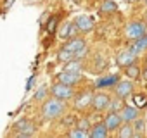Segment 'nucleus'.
<instances>
[{
    "label": "nucleus",
    "mask_w": 147,
    "mask_h": 138,
    "mask_svg": "<svg viewBox=\"0 0 147 138\" xmlns=\"http://www.w3.org/2000/svg\"><path fill=\"white\" fill-rule=\"evenodd\" d=\"M69 26H71V23H64L61 26V31H59L61 38H69Z\"/></svg>",
    "instance_id": "25"
},
{
    "label": "nucleus",
    "mask_w": 147,
    "mask_h": 138,
    "mask_svg": "<svg viewBox=\"0 0 147 138\" xmlns=\"http://www.w3.org/2000/svg\"><path fill=\"white\" fill-rule=\"evenodd\" d=\"M33 85H35V76H31V78L26 81V92H30V90L33 88Z\"/></svg>",
    "instance_id": "32"
},
{
    "label": "nucleus",
    "mask_w": 147,
    "mask_h": 138,
    "mask_svg": "<svg viewBox=\"0 0 147 138\" xmlns=\"http://www.w3.org/2000/svg\"><path fill=\"white\" fill-rule=\"evenodd\" d=\"M125 69H126V76H128L130 80H137V78H140V67H138L135 62H131V64L126 66Z\"/></svg>",
    "instance_id": "19"
},
{
    "label": "nucleus",
    "mask_w": 147,
    "mask_h": 138,
    "mask_svg": "<svg viewBox=\"0 0 147 138\" xmlns=\"http://www.w3.org/2000/svg\"><path fill=\"white\" fill-rule=\"evenodd\" d=\"M142 78H144V80L147 81V67H145V69H144V71H142Z\"/></svg>",
    "instance_id": "33"
},
{
    "label": "nucleus",
    "mask_w": 147,
    "mask_h": 138,
    "mask_svg": "<svg viewBox=\"0 0 147 138\" xmlns=\"http://www.w3.org/2000/svg\"><path fill=\"white\" fill-rule=\"evenodd\" d=\"M133 102H135V107H145L147 105V97L144 93H137V95H133Z\"/></svg>",
    "instance_id": "23"
},
{
    "label": "nucleus",
    "mask_w": 147,
    "mask_h": 138,
    "mask_svg": "<svg viewBox=\"0 0 147 138\" xmlns=\"http://www.w3.org/2000/svg\"><path fill=\"white\" fill-rule=\"evenodd\" d=\"M50 93H52V97H55V98H59V100H69V98L75 97L73 86L64 85V83H55V85H52Z\"/></svg>",
    "instance_id": "3"
},
{
    "label": "nucleus",
    "mask_w": 147,
    "mask_h": 138,
    "mask_svg": "<svg viewBox=\"0 0 147 138\" xmlns=\"http://www.w3.org/2000/svg\"><path fill=\"white\" fill-rule=\"evenodd\" d=\"M30 126H33V123L30 121V119H19L16 124H14V129H16V133H19V131H24L26 128H30Z\"/></svg>",
    "instance_id": "20"
},
{
    "label": "nucleus",
    "mask_w": 147,
    "mask_h": 138,
    "mask_svg": "<svg viewBox=\"0 0 147 138\" xmlns=\"http://www.w3.org/2000/svg\"><path fill=\"white\" fill-rule=\"evenodd\" d=\"M116 60H118V64H119L121 67H126V66H130L131 62H135V60H137V55H135V54H131V52L126 48V50H121V52L118 54Z\"/></svg>",
    "instance_id": "10"
},
{
    "label": "nucleus",
    "mask_w": 147,
    "mask_h": 138,
    "mask_svg": "<svg viewBox=\"0 0 147 138\" xmlns=\"http://www.w3.org/2000/svg\"><path fill=\"white\" fill-rule=\"evenodd\" d=\"M109 100H111V98H109V95H107V93L99 92V93H95V95L92 97V109H94V111H97V112H100V111L107 109Z\"/></svg>",
    "instance_id": "4"
},
{
    "label": "nucleus",
    "mask_w": 147,
    "mask_h": 138,
    "mask_svg": "<svg viewBox=\"0 0 147 138\" xmlns=\"http://www.w3.org/2000/svg\"><path fill=\"white\" fill-rule=\"evenodd\" d=\"M107 135H109V129L104 126V123H97V124L90 126V129H88L90 138H106Z\"/></svg>",
    "instance_id": "11"
},
{
    "label": "nucleus",
    "mask_w": 147,
    "mask_h": 138,
    "mask_svg": "<svg viewBox=\"0 0 147 138\" xmlns=\"http://www.w3.org/2000/svg\"><path fill=\"white\" fill-rule=\"evenodd\" d=\"M121 124H123V121H121L119 114H118V112H113V111H111V112L106 116V119H104V126H106L109 131H114V129H118Z\"/></svg>",
    "instance_id": "9"
},
{
    "label": "nucleus",
    "mask_w": 147,
    "mask_h": 138,
    "mask_svg": "<svg viewBox=\"0 0 147 138\" xmlns=\"http://www.w3.org/2000/svg\"><path fill=\"white\" fill-rule=\"evenodd\" d=\"M47 93H49L47 86H40V88L35 92V95H33V100H35V102H43L45 97H47Z\"/></svg>",
    "instance_id": "21"
},
{
    "label": "nucleus",
    "mask_w": 147,
    "mask_h": 138,
    "mask_svg": "<svg viewBox=\"0 0 147 138\" xmlns=\"http://www.w3.org/2000/svg\"><path fill=\"white\" fill-rule=\"evenodd\" d=\"M80 80H82V74H80V73H67V71H62V73L57 76V81H59V83H64V85H69V86L76 85Z\"/></svg>",
    "instance_id": "8"
},
{
    "label": "nucleus",
    "mask_w": 147,
    "mask_h": 138,
    "mask_svg": "<svg viewBox=\"0 0 147 138\" xmlns=\"http://www.w3.org/2000/svg\"><path fill=\"white\" fill-rule=\"evenodd\" d=\"M92 93L90 92H83V93H80L78 95V98H75V104H76V107L78 109H87V107H90L92 105Z\"/></svg>",
    "instance_id": "13"
},
{
    "label": "nucleus",
    "mask_w": 147,
    "mask_h": 138,
    "mask_svg": "<svg viewBox=\"0 0 147 138\" xmlns=\"http://www.w3.org/2000/svg\"><path fill=\"white\" fill-rule=\"evenodd\" d=\"M118 114H119L123 123H131L133 119L138 117V107H135V105H123Z\"/></svg>",
    "instance_id": "7"
},
{
    "label": "nucleus",
    "mask_w": 147,
    "mask_h": 138,
    "mask_svg": "<svg viewBox=\"0 0 147 138\" xmlns=\"http://www.w3.org/2000/svg\"><path fill=\"white\" fill-rule=\"evenodd\" d=\"M75 24H76V28H78L80 33H88V31L94 29V19H92L90 16H85V14L76 16Z\"/></svg>",
    "instance_id": "5"
},
{
    "label": "nucleus",
    "mask_w": 147,
    "mask_h": 138,
    "mask_svg": "<svg viewBox=\"0 0 147 138\" xmlns=\"http://www.w3.org/2000/svg\"><path fill=\"white\" fill-rule=\"evenodd\" d=\"M118 81H119V78H118V76L99 78V80H97V83H95V86H97V88H107V86H113V85H116Z\"/></svg>",
    "instance_id": "14"
},
{
    "label": "nucleus",
    "mask_w": 147,
    "mask_h": 138,
    "mask_svg": "<svg viewBox=\"0 0 147 138\" xmlns=\"http://www.w3.org/2000/svg\"><path fill=\"white\" fill-rule=\"evenodd\" d=\"M145 4H147V0H145Z\"/></svg>",
    "instance_id": "38"
},
{
    "label": "nucleus",
    "mask_w": 147,
    "mask_h": 138,
    "mask_svg": "<svg viewBox=\"0 0 147 138\" xmlns=\"http://www.w3.org/2000/svg\"><path fill=\"white\" fill-rule=\"evenodd\" d=\"M64 114V100H59L55 97L43 100L42 105V117L47 121H54Z\"/></svg>",
    "instance_id": "1"
},
{
    "label": "nucleus",
    "mask_w": 147,
    "mask_h": 138,
    "mask_svg": "<svg viewBox=\"0 0 147 138\" xmlns=\"http://www.w3.org/2000/svg\"><path fill=\"white\" fill-rule=\"evenodd\" d=\"M133 124H131V128H133V136L135 138H138V136H144V128H145V121L144 119H133L131 121Z\"/></svg>",
    "instance_id": "15"
},
{
    "label": "nucleus",
    "mask_w": 147,
    "mask_h": 138,
    "mask_svg": "<svg viewBox=\"0 0 147 138\" xmlns=\"http://www.w3.org/2000/svg\"><path fill=\"white\" fill-rule=\"evenodd\" d=\"M83 47H87V42H85L83 38H80V36H71V38L67 40V43L64 45V48H67V50H71V52H78V50L83 48Z\"/></svg>",
    "instance_id": "12"
},
{
    "label": "nucleus",
    "mask_w": 147,
    "mask_h": 138,
    "mask_svg": "<svg viewBox=\"0 0 147 138\" xmlns=\"http://www.w3.org/2000/svg\"><path fill=\"white\" fill-rule=\"evenodd\" d=\"M145 60H147V59H145Z\"/></svg>",
    "instance_id": "39"
},
{
    "label": "nucleus",
    "mask_w": 147,
    "mask_h": 138,
    "mask_svg": "<svg viewBox=\"0 0 147 138\" xmlns=\"http://www.w3.org/2000/svg\"><path fill=\"white\" fill-rule=\"evenodd\" d=\"M135 45H137V47L140 48V52H142V50H145V48H147V33H145V35H144L142 38L135 40Z\"/></svg>",
    "instance_id": "27"
},
{
    "label": "nucleus",
    "mask_w": 147,
    "mask_h": 138,
    "mask_svg": "<svg viewBox=\"0 0 147 138\" xmlns=\"http://www.w3.org/2000/svg\"><path fill=\"white\" fill-rule=\"evenodd\" d=\"M138 2H142V0H138Z\"/></svg>",
    "instance_id": "37"
},
{
    "label": "nucleus",
    "mask_w": 147,
    "mask_h": 138,
    "mask_svg": "<svg viewBox=\"0 0 147 138\" xmlns=\"http://www.w3.org/2000/svg\"><path fill=\"white\" fill-rule=\"evenodd\" d=\"M118 136L119 138H131L133 136V128L130 123H125L118 128Z\"/></svg>",
    "instance_id": "18"
},
{
    "label": "nucleus",
    "mask_w": 147,
    "mask_h": 138,
    "mask_svg": "<svg viewBox=\"0 0 147 138\" xmlns=\"http://www.w3.org/2000/svg\"><path fill=\"white\" fill-rule=\"evenodd\" d=\"M12 2H14V0H7V4H5V9H9V7L12 5Z\"/></svg>",
    "instance_id": "34"
},
{
    "label": "nucleus",
    "mask_w": 147,
    "mask_h": 138,
    "mask_svg": "<svg viewBox=\"0 0 147 138\" xmlns=\"http://www.w3.org/2000/svg\"><path fill=\"white\" fill-rule=\"evenodd\" d=\"M71 2H76V4H80V2H82V0H71Z\"/></svg>",
    "instance_id": "35"
},
{
    "label": "nucleus",
    "mask_w": 147,
    "mask_h": 138,
    "mask_svg": "<svg viewBox=\"0 0 147 138\" xmlns=\"http://www.w3.org/2000/svg\"><path fill=\"white\" fill-rule=\"evenodd\" d=\"M147 33V24L142 21H131L125 28V36L130 40H138Z\"/></svg>",
    "instance_id": "2"
},
{
    "label": "nucleus",
    "mask_w": 147,
    "mask_h": 138,
    "mask_svg": "<svg viewBox=\"0 0 147 138\" xmlns=\"http://www.w3.org/2000/svg\"><path fill=\"white\" fill-rule=\"evenodd\" d=\"M54 26H55V17L50 19V23H49V26H47V31H49V33H54V31H55Z\"/></svg>",
    "instance_id": "31"
},
{
    "label": "nucleus",
    "mask_w": 147,
    "mask_h": 138,
    "mask_svg": "<svg viewBox=\"0 0 147 138\" xmlns=\"http://www.w3.org/2000/svg\"><path fill=\"white\" fill-rule=\"evenodd\" d=\"M76 128H80V129H83V131H88L90 129V121L88 119H82V121H78V126Z\"/></svg>",
    "instance_id": "30"
},
{
    "label": "nucleus",
    "mask_w": 147,
    "mask_h": 138,
    "mask_svg": "<svg viewBox=\"0 0 147 138\" xmlns=\"http://www.w3.org/2000/svg\"><path fill=\"white\" fill-rule=\"evenodd\" d=\"M145 24H147V14H145Z\"/></svg>",
    "instance_id": "36"
},
{
    "label": "nucleus",
    "mask_w": 147,
    "mask_h": 138,
    "mask_svg": "<svg viewBox=\"0 0 147 138\" xmlns=\"http://www.w3.org/2000/svg\"><path fill=\"white\" fill-rule=\"evenodd\" d=\"M64 71H67V73H82V62L76 60V59L66 62L64 64Z\"/></svg>",
    "instance_id": "17"
},
{
    "label": "nucleus",
    "mask_w": 147,
    "mask_h": 138,
    "mask_svg": "<svg viewBox=\"0 0 147 138\" xmlns=\"http://www.w3.org/2000/svg\"><path fill=\"white\" fill-rule=\"evenodd\" d=\"M73 59H75V52H71V50H67V48H64V47L57 52V60L62 62V64H66V62H69V60H73Z\"/></svg>",
    "instance_id": "16"
},
{
    "label": "nucleus",
    "mask_w": 147,
    "mask_h": 138,
    "mask_svg": "<svg viewBox=\"0 0 147 138\" xmlns=\"http://www.w3.org/2000/svg\"><path fill=\"white\" fill-rule=\"evenodd\" d=\"M118 9L116 2H113V0H106V2L100 5V12H114Z\"/></svg>",
    "instance_id": "22"
},
{
    "label": "nucleus",
    "mask_w": 147,
    "mask_h": 138,
    "mask_svg": "<svg viewBox=\"0 0 147 138\" xmlns=\"http://www.w3.org/2000/svg\"><path fill=\"white\" fill-rule=\"evenodd\" d=\"M67 135H69L71 138H87V136H88V131H83V129H80V128H75V129H71Z\"/></svg>",
    "instance_id": "24"
},
{
    "label": "nucleus",
    "mask_w": 147,
    "mask_h": 138,
    "mask_svg": "<svg viewBox=\"0 0 147 138\" xmlns=\"http://www.w3.org/2000/svg\"><path fill=\"white\" fill-rule=\"evenodd\" d=\"M18 136H23V138H26V136H31V135H35V126H30V128H26L24 131H19V133H16Z\"/></svg>",
    "instance_id": "28"
},
{
    "label": "nucleus",
    "mask_w": 147,
    "mask_h": 138,
    "mask_svg": "<svg viewBox=\"0 0 147 138\" xmlns=\"http://www.w3.org/2000/svg\"><path fill=\"white\" fill-rule=\"evenodd\" d=\"M87 54H88V50H87V47H83V48H80L78 52H75V59H76V60H82L83 57H87Z\"/></svg>",
    "instance_id": "29"
},
{
    "label": "nucleus",
    "mask_w": 147,
    "mask_h": 138,
    "mask_svg": "<svg viewBox=\"0 0 147 138\" xmlns=\"http://www.w3.org/2000/svg\"><path fill=\"white\" fill-rule=\"evenodd\" d=\"M121 100H123V98H116L114 102H111V100H109V105H107V107H111V111H113V112H118V111L123 107Z\"/></svg>",
    "instance_id": "26"
},
{
    "label": "nucleus",
    "mask_w": 147,
    "mask_h": 138,
    "mask_svg": "<svg viewBox=\"0 0 147 138\" xmlns=\"http://www.w3.org/2000/svg\"><path fill=\"white\" fill-rule=\"evenodd\" d=\"M114 93H116L119 98L130 97V95L133 93V85H131V81H126V80L118 81V83L114 85Z\"/></svg>",
    "instance_id": "6"
}]
</instances>
